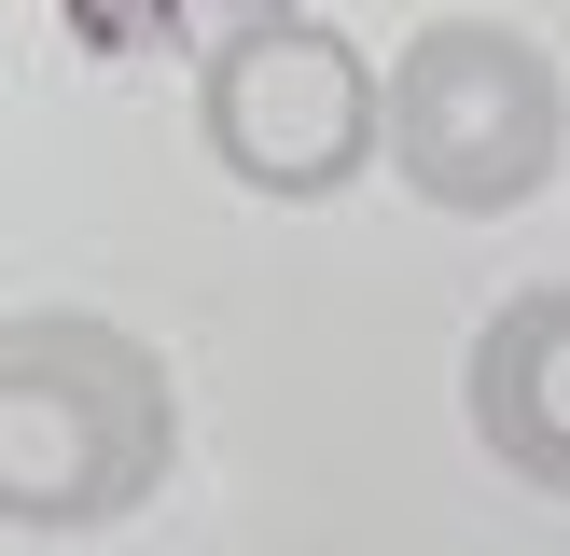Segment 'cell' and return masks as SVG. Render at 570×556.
Instances as JSON below:
<instances>
[{
    "mask_svg": "<svg viewBox=\"0 0 570 556\" xmlns=\"http://www.w3.org/2000/svg\"><path fill=\"white\" fill-rule=\"evenodd\" d=\"M181 459V376L154 334L98 306H14L0 320V528L98 543Z\"/></svg>",
    "mask_w": 570,
    "mask_h": 556,
    "instance_id": "1",
    "label": "cell"
},
{
    "mask_svg": "<svg viewBox=\"0 0 570 556\" xmlns=\"http://www.w3.org/2000/svg\"><path fill=\"white\" fill-rule=\"evenodd\" d=\"M376 167L445 222H501L543 181H570V83L529 28L501 14H432L390 56V126Z\"/></svg>",
    "mask_w": 570,
    "mask_h": 556,
    "instance_id": "2",
    "label": "cell"
},
{
    "mask_svg": "<svg viewBox=\"0 0 570 556\" xmlns=\"http://www.w3.org/2000/svg\"><path fill=\"white\" fill-rule=\"evenodd\" d=\"M376 126H390V70L321 28L306 0H237L195 56V139L237 195L265 209H321L376 167Z\"/></svg>",
    "mask_w": 570,
    "mask_h": 556,
    "instance_id": "3",
    "label": "cell"
},
{
    "mask_svg": "<svg viewBox=\"0 0 570 556\" xmlns=\"http://www.w3.org/2000/svg\"><path fill=\"white\" fill-rule=\"evenodd\" d=\"M460 404H473V445H488L515 487L570 500V278H529L473 320V361H460Z\"/></svg>",
    "mask_w": 570,
    "mask_h": 556,
    "instance_id": "4",
    "label": "cell"
},
{
    "mask_svg": "<svg viewBox=\"0 0 570 556\" xmlns=\"http://www.w3.org/2000/svg\"><path fill=\"white\" fill-rule=\"evenodd\" d=\"M70 14L98 28V42H126V28H167V14H181V0H70Z\"/></svg>",
    "mask_w": 570,
    "mask_h": 556,
    "instance_id": "5",
    "label": "cell"
}]
</instances>
